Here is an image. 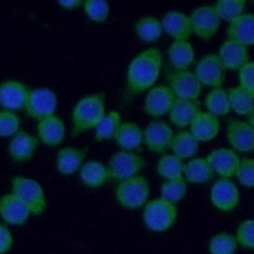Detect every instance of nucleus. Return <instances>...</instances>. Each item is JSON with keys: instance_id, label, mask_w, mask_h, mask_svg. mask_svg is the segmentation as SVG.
<instances>
[{"instance_id": "24", "label": "nucleus", "mask_w": 254, "mask_h": 254, "mask_svg": "<svg viewBox=\"0 0 254 254\" xmlns=\"http://www.w3.org/2000/svg\"><path fill=\"white\" fill-rule=\"evenodd\" d=\"M200 111L198 101L176 98L171 110L169 111V118L175 126L180 129H184L190 126Z\"/></svg>"}, {"instance_id": "28", "label": "nucleus", "mask_w": 254, "mask_h": 254, "mask_svg": "<svg viewBox=\"0 0 254 254\" xmlns=\"http://www.w3.org/2000/svg\"><path fill=\"white\" fill-rule=\"evenodd\" d=\"M114 139L121 150L134 152L143 143V130L135 122H122Z\"/></svg>"}, {"instance_id": "9", "label": "nucleus", "mask_w": 254, "mask_h": 254, "mask_svg": "<svg viewBox=\"0 0 254 254\" xmlns=\"http://www.w3.org/2000/svg\"><path fill=\"white\" fill-rule=\"evenodd\" d=\"M171 126L160 119H154L143 130V143L154 154H165L170 148L174 138Z\"/></svg>"}, {"instance_id": "40", "label": "nucleus", "mask_w": 254, "mask_h": 254, "mask_svg": "<svg viewBox=\"0 0 254 254\" xmlns=\"http://www.w3.org/2000/svg\"><path fill=\"white\" fill-rule=\"evenodd\" d=\"M20 125L21 121L16 112L6 109L0 110V137H13L20 131Z\"/></svg>"}, {"instance_id": "44", "label": "nucleus", "mask_w": 254, "mask_h": 254, "mask_svg": "<svg viewBox=\"0 0 254 254\" xmlns=\"http://www.w3.org/2000/svg\"><path fill=\"white\" fill-rule=\"evenodd\" d=\"M13 245V235L9 228L0 223V254L7 253Z\"/></svg>"}, {"instance_id": "31", "label": "nucleus", "mask_w": 254, "mask_h": 254, "mask_svg": "<svg viewBox=\"0 0 254 254\" xmlns=\"http://www.w3.org/2000/svg\"><path fill=\"white\" fill-rule=\"evenodd\" d=\"M135 32L141 41L154 43L158 41L163 33L161 20L155 16L141 17L135 23Z\"/></svg>"}, {"instance_id": "6", "label": "nucleus", "mask_w": 254, "mask_h": 254, "mask_svg": "<svg viewBox=\"0 0 254 254\" xmlns=\"http://www.w3.org/2000/svg\"><path fill=\"white\" fill-rule=\"evenodd\" d=\"M106 167L109 179L118 183L138 176L145 167V160L136 152L120 150L110 157Z\"/></svg>"}, {"instance_id": "15", "label": "nucleus", "mask_w": 254, "mask_h": 254, "mask_svg": "<svg viewBox=\"0 0 254 254\" xmlns=\"http://www.w3.org/2000/svg\"><path fill=\"white\" fill-rule=\"evenodd\" d=\"M176 97L169 86L167 85H155L149 89L145 100L143 109L148 115L158 118L171 110Z\"/></svg>"}, {"instance_id": "41", "label": "nucleus", "mask_w": 254, "mask_h": 254, "mask_svg": "<svg viewBox=\"0 0 254 254\" xmlns=\"http://www.w3.org/2000/svg\"><path fill=\"white\" fill-rule=\"evenodd\" d=\"M235 177L245 188H254V158L240 159Z\"/></svg>"}, {"instance_id": "12", "label": "nucleus", "mask_w": 254, "mask_h": 254, "mask_svg": "<svg viewBox=\"0 0 254 254\" xmlns=\"http://www.w3.org/2000/svg\"><path fill=\"white\" fill-rule=\"evenodd\" d=\"M226 138L236 153L254 152V128L239 119H229L226 126Z\"/></svg>"}, {"instance_id": "17", "label": "nucleus", "mask_w": 254, "mask_h": 254, "mask_svg": "<svg viewBox=\"0 0 254 254\" xmlns=\"http://www.w3.org/2000/svg\"><path fill=\"white\" fill-rule=\"evenodd\" d=\"M205 158L213 173L218 174L220 178L230 179L235 177L240 158L232 149L217 148L212 150Z\"/></svg>"}, {"instance_id": "11", "label": "nucleus", "mask_w": 254, "mask_h": 254, "mask_svg": "<svg viewBox=\"0 0 254 254\" xmlns=\"http://www.w3.org/2000/svg\"><path fill=\"white\" fill-rule=\"evenodd\" d=\"M193 73L201 85L214 88L222 85L225 68L217 54H206L195 64Z\"/></svg>"}, {"instance_id": "3", "label": "nucleus", "mask_w": 254, "mask_h": 254, "mask_svg": "<svg viewBox=\"0 0 254 254\" xmlns=\"http://www.w3.org/2000/svg\"><path fill=\"white\" fill-rule=\"evenodd\" d=\"M11 192L21 199L31 214L41 215L48 207V200L41 184L31 178L15 176L11 182Z\"/></svg>"}, {"instance_id": "46", "label": "nucleus", "mask_w": 254, "mask_h": 254, "mask_svg": "<svg viewBox=\"0 0 254 254\" xmlns=\"http://www.w3.org/2000/svg\"><path fill=\"white\" fill-rule=\"evenodd\" d=\"M247 118V122L254 128V106L252 107V109L249 111V113L246 115Z\"/></svg>"}, {"instance_id": "8", "label": "nucleus", "mask_w": 254, "mask_h": 254, "mask_svg": "<svg viewBox=\"0 0 254 254\" xmlns=\"http://www.w3.org/2000/svg\"><path fill=\"white\" fill-rule=\"evenodd\" d=\"M169 87L178 99L197 101L202 85L196 78L193 71L189 69L172 70L167 74Z\"/></svg>"}, {"instance_id": "38", "label": "nucleus", "mask_w": 254, "mask_h": 254, "mask_svg": "<svg viewBox=\"0 0 254 254\" xmlns=\"http://www.w3.org/2000/svg\"><path fill=\"white\" fill-rule=\"evenodd\" d=\"M237 245L234 235L220 232L210 238L208 242V251L210 254H234Z\"/></svg>"}, {"instance_id": "23", "label": "nucleus", "mask_w": 254, "mask_h": 254, "mask_svg": "<svg viewBox=\"0 0 254 254\" xmlns=\"http://www.w3.org/2000/svg\"><path fill=\"white\" fill-rule=\"evenodd\" d=\"M190 127V132L198 142H208L218 135L220 122L218 117L209 112L200 111Z\"/></svg>"}, {"instance_id": "42", "label": "nucleus", "mask_w": 254, "mask_h": 254, "mask_svg": "<svg viewBox=\"0 0 254 254\" xmlns=\"http://www.w3.org/2000/svg\"><path fill=\"white\" fill-rule=\"evenodd\" d=\"M235 239L237 244L246 249H254V219L243 220L237 227Z\"/></svg>"}, {"instance_id": "25", "label": "nucleus", "mask_w": 254, "mask_h": 254, "mask_svg": "<svg viewBox=\"0 0 254 254\" xmlns=\"http://www.w3.org/2000/svg\"><path fill=\"white\" fill-rule=\"evenodd\" d=\"M85 158V151L76 147L61 148L56 157L57 171L64 176H69L79 171Z\"/></svg>"}, {"instance_id": "45", "label": "nucleus", "mask_w": 254, "mask_h": 254, "mask_svg": "<svg viewBox=\"0 0 254 254\" xmlns=\"http://www.w3.org/2000/svg\"><path fill=\"white\" fill-rule=\"evenodd\" d=\"M58 4L65 10H74L78 8L79 6H82L83 2L79 0H64V1H59Z\"/></svg>"}, {"instance_id": "43", "label": "nucleus", "mask_w": 254, "mask_h": 254, "mask_svg": "<svg viewBox=\"0 0 254 254\" xmlns=\"http://www.w3.org/2000/svg\"><path fill=\"white\" fill-rule=\"evenodd\" d=\"M239 86L254 96V61H248L238 69Z\"/></svg>"}, {"instance_id": "22", "label": "nucleus", "mask_w": 254, "mask_h": 254, "mask_svg": "<svg viewBox=\"0 0 254 254\" xmlns=\"http://www.w3.org/2000/svg\"><path fill=\"white\" fill-rule=\"evenodd\" d=\"M227 39L242 44L245 47L254 45V14L243 13L230 22L226 30Z\"/></svg>"}, {"instance_id": "30", "label": "nucleus", "mask_w": 254, "mask_h": 254, "mask_svg": "<svg viewBox=\"0 0 254 254\" xmlns=\"http://www.w3.org/2000/svg\"><path fill=\"white\" fill-rule=\"evenodd\" d=\"M198 146L199 142L190 131L182 130L174 135L170 149L175 156L184 160L194 157L198 151Z\"/></svg>"}, {"instance_id": "4", "label": "nucleus", "mask_w": 254, "mask_h": 254, "mask_svg": "<svg viewBox=\"0 0 254 254\" xmlns=\"http://www.w3.org/2000/svg\"><path fill=\"white\" fill-rule=\"evenodd\" d=\"M114 194L118 203L127 209H138L148 202L150 184L148 180L138 175L136 177L118 182Z\"/></svg>"}, {"instance_id": "36", "label": "nucleus", "mask_w": 254, "mask_h": 254, "mask_svg": "<svg viewBox=\"0 0 254 254\" xmlns=\"http://www.w3.org/2000/svg\"><path fill=\"white\" fill-rule=\"evenodd\" d=\"M184 162L181 158L174 154H167L162 156L157 163V173L165 180L177 179L183 177Z\"/></svg>"}, {"instance_id": "13", "label": "nucleus", "mask_w": 254, "mask_h": 254, "mask_svg": "<svg viewBox=\"0 0 254 254\" xmlns=\"http://www.w3.org/2000/svg\"><path fill=\"white\" fill-rule=\"evenodd\" d=\"M209 197L217 209L228 212L238 205L240 194L237 186L230 179L220 178L211 186Z\"/></svg>"}, {"instance_id": "5", "label": "nucleus", "mask_w": 254, "mask_h": 254, "mask_svg": "<svg viewBox=\"0 0 254 254\" xmlns=\"http://www.w3.org/2000/svg\"><path fill=\"white\" fill-rule=\"evenodd\" d=\"M178 207L176 204L158 197L148 201L143 209V221L154 232H165L176 222Z\"/></svg>"}, {"instance_id": "32", "label": "nucleus", "mask_w": 254, "mask_h": 254, "mask_svg": "<svg viewBox=\"0 0 254 254\" xmlns=\"http://www.w3.org/2000/svg\"><path fill=\"white\" fill-rule=\"evenodd\" d=\"M122 124L121 115L116 110H111L102 117L94 128V139L97 142L114 139L120 125Z\"/></svg>"}, {"instance_id": "1", "label": "nucleus", "mask_w": 254, "mask_h": 254, "mask_svg": "<svg viewBox=\"0 0 254 254\" xmlns=\"http://www.w3.org/2000/svg\"><path fill=\"white\" fill-rule=\"evenodd\" d=\"M163 65L162 52L149 48L139 53L130 62L126 72V90L136 95L152 88L157 81Z\"/></svg>"}, {"instance_id": "14", "label": "nucleus", "mask_w": 254, "mask_h": 254, "mask_svg": "<svg viewBox=\"0 0 254 254\" xmlns=\"http://www.w3.org/2000/svg\"><path fill=\"white\" fill-rule=\"evenodd\" d=\"M30 89L20 80L7 79L0 82V106L10 111L24 110Z\"/></svg>"}, {"instance_id": "21", "label": "nucleus", "mask_w": 254, "mask_h": 254, "mask_svg": "<svg viewBox=\"0 0 254 254\" xmlns=\"http://www.w3.org/2000/svg\"><path fill=\"white\" fill-rule=\"evenodd\" d=\"M217 56L225 69H239L249 61L247 47L233 40L227 39L219 47Z\"/></svg>"}, {"instance_id": "39", "label": "nucleus", "mask_w": 254, "mask_h": 254, "mask_svg": "<svg viewBox=\"0 0 254 254\" xmlns=\"http://www.w3.org/2000/svg\"><path fill=\"white\" fill-rule=\"evenodd\" d=\"M83 11L87 18L90 20L97 22V23H102L104 22L110 12V5L106 1L102 0H87L84 1L82 4Z\"/></svg>"}, {"instance_id": "19", "label": "nucleus", "mask_w": 254, "mask_h": 254, "mask_svg": "<svg viewBox=\"0 0 254 254\" xmlns=\"http://www.w3.org/2000/svg\"><path fill=\"white\" fill-rule=\"evenodd\" d=\"M30 215L29 208L12 192L0 196V216L7 224L23 225Z\"/></svg>"}, {"instance_id": "20", "label": "nucleus", "mask_w": 254, "mask_h": 254, "mask_svg": "<svg viewBox=\"0 0 254 254\" xmlns=\"http://www.w3.org/2000/svg\"><path fill=\"white\" fill-rule=\"evenodd\" d=\"M161 23L163 31L174 40H189L192 34L190 15L184 12L171 10L163 16Z\"/></svg>"}, {"instance_id": "7", "label": "nucleus", "mask_w": 254, "mask_h": 254, "mask_svg": "<svg viewBox=\"0 0 254 254\" xmlns=\"http://www.w3.org/2000/svg\"><path fill=\"white\" fill-rule=\"evenodd\" d=\"M57 108V94L48 87H37L30 89L24 110L29 117L40 121L56 114Z\"/></svg>"}, {"instance_id": "16", "label": "nucleus", "mask_w": 254, "mask_h": 254, "mask_svg": "<svg viewBox=\"0 0 254 254\" xmlns=\"http://www.w3.org/2000/svg\"><path fill=\"white\" fill-rule=\"evenodd\" d=\"M39 146L36 136L27 131H19L8 144V154L15 163H26L33 159Z\"/></svg>"}, {"instance_id": "26", "label": "nucleus", "mask_w": 254, "mask_h": 254, "mask_svg": "<svg viewBox=\"0 0 254 254\" xmlns=\"http://www.w3.org/2000/svg\"><path fill=\"white\" fill-rule=\"evenodd\" d=\"M168 58L176 70L188 69L194 61V49L189 40H174L169 46Z\"/></svg>"}, {"instance_id": "33", "label": "nucleus", "mask_w": 254, "mask_h": 254, "mask_svg": "<svg viewBox=\"0 0 254 254\" xmlns=\"http://www.w3.org/2000/svg\"><path fill=\"white\" fill-rule=\"evenodd\" d=\"M204 105L207 112L216 117L226 115L230 111L227 91L222 86L211 88L205 95Z\"/></svg>"}, {"instance_id": "34", "label": "nucleus", "mask_w": 254, "mask_h": 254, "mask_svg": "<svg viewBox=\"0 0 254 254\" xmlns=\"http://www.w3.org/2000/svg\"><path fill=\"white\" fill-rule=\"evenodd\" d=\"M230 109L239 115H247L254 106V96L241 86H231L227 90Z\"/></svg>"}, {"instance_id": "2", "label": "nucleus", "mask_w": 254, "mask_h": 254, "mask_svg": "<svg viewBox=\"0 0 254 254\" xmlns=\"http://www.w3.org/2000/svg\"><path fill=\"white\" fill-rule=\"evenodd\" d=\"M105 113L104 93L94 92L81 97L74 104L71 111L72 137L94 129Z\"/></svg>"}, {"instance_id": "37", "label": "nucleus", "mask_w": 254, "mask_h": 254, "mask_svg": "<svg viewBox=\"0 0 254 254\" xmlns=\"http://www.w3.org/2000/svg\"><path fill=\"white\" fill-rule=\"evenodd\" d=\"M246 1L244 0H221L217 1L213 7L220 20L232 22L244 13Z\"/></svg>"}, {"instance_id": "10", "label": "nucleus", "mask_w": 254, "mask_h": 254, "mask_svg": "<svg viewBox=\"0 0 254 254\" xmlns=\"http://www.w3.org/2000/svg\"><path fill=\"white\" fill-rule=\"evenodd\" d=\"M192 33L203 41L210 40L219 30L220 18L213 5H200L190 15Z\"/></svg>"}, {"instance_id": "29", "label": "nucleus", "mask_w": 254, "mask_h": 254, "mask_svg": "<svg viewBox=\"0 0 254 254\" xmlns=\"http://www.w3.org/2000/svg\"><path fill=\"white\" fill-rule=\"evenodd\" d=\"M213 174L206 158H193L185 164L183 177L189 183L199 185L212 179Z\"/></svg>"}, {"instance_id": "27", "label": "nucleus", "mask_w": 254, "mask_h": 254, "mask_svg": "<svg viewBox=\"0 0 254 254\" xmlns=\"http://www.w3.org/2000/svg\"><path fill=\"white\" fill-rule=\"evenodd\" d=\"M79 178L82 184L90 189H97L110 180L107 167L95 160H89L82 164L79 169Z\"/></svg>"}, {"instance_id": "35", "label": "nucleus", "mask_w": 254, "mask_h": 254, "mask_svg": "<svg viewBox=\"0 0 254 254\" xmlns=\"http://www.w3.org/2000/svg\"><path fill=\"white\" fill-rule=\"evenodd\" d=\"M188 185L184 177L165 180L160 188V193L162 198L176 204L181 201L187 194Z\"/></svg>"}, {"instance_id": "47", "label": "nucleus", "mask_w": 254, "mask_h": 254, "mask_svg": "<svg viewBox=\"0 0 254 254\" xmlns=\"http://www.w3.org/2000/svg\"><path fill=\"white\" fill-rule=\"evenodd\" d=\"M253 5H254V2H253Z\"/></svg>"}, {"instance_id": "18", "label": "nucleus", "mask_w": 254, "mask_h": 254, "mask_svg": "<svg viewBox=\"0 0 254 254\" xmlns=\"http://www.w3.org/2000/svg\"><path fill=\"white\" fill-rule=\"evenodd\" d=\"M65 124L58 115L46 117L37 123V138L46 146L57 147L65 138Z\"/></svg>"}]
</instances>
